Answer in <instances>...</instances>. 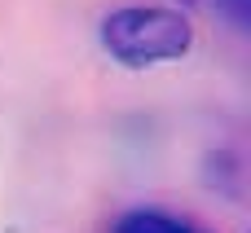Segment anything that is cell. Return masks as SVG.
Segmentation results:
<instances>
[{
    "label": "cell",
    "instance_id": "1",
    "mask_svg": "<svg viewBox=\"0 0 251 233\" xmlns=\"http://www.w3.org/2000/svg\"><path fill=\"white\" fill-rule=\"evenodd\" d=\"M190 44H194V22L163 4H128L106 13L101 22V48L128 70L181 62Z\"/></svg>",
    "mask_w": 251,
    "mask_h": 233
},
{
    "label": "cell",
    "instance_id": "2",
    "mask_svg": "<svg viewBox=\"0 0 251 233\" xmlns=\"http://www.w3.org/2000/svg\"><path fill=\"white\" fill-rule=\"evenodd\" d=\"M115 233H212V229H203L185 216H168V211H132L119 220Z\"/></svg>",
    "mask_w": 251,
    "mask_h": 233
}]
</instances>
